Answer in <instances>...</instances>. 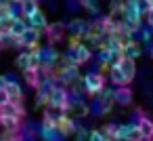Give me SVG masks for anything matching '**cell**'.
I'll return each instance as SVG.
<instances>
[{
    "label": "cell",
    "instance_id": "1",
    "mask_svg": "<svg viewBox=\"0 0 153 141\" xmlns=\"http://www.w3.org/2000/svg\"><path fill=\"white\" fill-rule=\"evenodd\" d=\"M67 99H69V88L67 86H55L46 99V107L48 110H57L61 112L63 116L69 114V105H67Z\"/></svg>",
    "mask_w": 153,
    "mask_h": 141
},
{
    "label": "cell",
    "instance_id": "2",
    "mask_svg": "<svg viewBox=\"0 0 153 141\" xmlns=\"http://www.w3.org/2000/svg\"><path fill=\"white\" fill-rule=\"evenodd\" d=\"M82 76H80V68L78 65H69V63H63L59 70H57V74H55V80H57V84L59 86H74L78 80H80Z\"/></svg>",
    "mask_w": 153,
    "mask_h": 141
},
{
    "label": "cell",
    "instance_id": "3",
    "mask_svg": "<svg viewBox=\"0 0 153 141\" xmlns=\"http://www.w3.org/2000/svg\"><path fill=\"white\" fill-rule=\"evenodd\" d=\"M92 30V21L90 19H82V17H76L67 23V34L71 36V40H84Z\"/></svg>",
    "mask_w": 153,
    "mask_h": 141
},
{
    "label": "cell",
    "instance_id": "4",
    "mask_svg": "<svg viewBox=\"0 0 153 141\" xmlns=\"http://www.w3.org/2000/svg\"><path fill=\"white\" fill-rule=\"evenodd\" d=\"M105 76L103 74H84L82 76V82H84V91L90 95V97H99L105 88Z\"/></svg>",
    "mask_w": 153,
    "mask_h": 141
},
{
    "label": "cell",
    "instance_id": "5",
    "mask_svg": "<svg viewBox=\"0 0 153 141\" xmlns=\"http://www.w3.org/2000/svg\"><path fill=\"white\" fill-rule=\"evenodd\" d=\"M65 32H67V23L65 21H53V23H48L44 34L48 38V44L55 46V42H61L65 38Z\"/></svg>",
    "mask_w": 153,
    "mask_h": 141
},
{
    "label": "cell",
    "instance_id": "6",
    "mask_svg": "<svg viewBox=\"0 0 153 141\" xmlns=\"http://www.w3.org/2000/svg\"><path fill=\"white\" fill-rule=\"evenodd\" d=\"M117 141H143V135L136 124H120L117 126Z\"/></svg>",
    "mask_w": 153,
    "mask_h": 141
},
{
    "label": "cell",
    "instance_id": "7",
    "mask_svg": "<svg viewBox=\"0 0 153 141\" xmlns=\"http://www.w3.org/2000/svg\"><path fill=\"white\" fill-rule=\"evenodd\" d=\"M124 19H128V21H132L134 26H140L143 23V13H140V9H138V0H128V2H124V15H122Z\"/></svg>",
    "mask_w": 153,
    "mask_h": 141
},
{
    "label": "cell",
    "instance_id": "8",
    "mask_svg": "<svg viewBox=\"0 0 153 141\" xmlns=\"http://www.w3.org/2000/svg\"><path fill=\"white\" fill-rule=\"evenodd\" d=\"M42 32H38V30H34V28H27L23 34H21V49H36V46H40V40H42Z\"/></svg>",
    "mask_w": 153,
    "mask_h": 141
},
{
    "label": "cell",
    "instance_id": "9",
    "mask_svg": "<svg viewBox=\"0 0 153 141\" xmlns=\"http://www.w3.org/2000/svg\"><path fill=\"white\" fill-rule=\"evenodd\" d=\"M134 101V93L130 86H120V88H113V103L120 105V107H130Z\"/></svg>",
    "mask_w": 153,
    "mask_h": 141
},
{
    "label": "cell",
    "instance_id": "10",
    "mask_svg": "<svg viewBox=\"0 0 153 141\" xmlns=\"http://www.w3.org/2000/svg\"><path fill=\"white\" fill-rule=\"evenodd\" d=\"M23 21H25L27 28H34V30H38V32H42V34H44L46 28H48V17H46V13H44L42 9H40L36 15H32L30 19H23Z\"/></svg>",
    "mask_w": 153,
    "mask_h": 141
},
{
    "label": "cell",
    "instance_id": "11",
    "mask_svg": "<svg viewBox=\"0 0 153 141\" xmlns=\"http://www.w3.org/2000/svg\"><path fill=\"white\" fill-rule=\"evenodd\" d=\"M57 128H59L61 137L65 139V137H69V135H76V133H78V130H80L82 126L78 124V120H74V118L65 116V118H63V120L59 122V126H57Z\"/></svg>",
    "mask_w": 153,
    "mask_h": 141
},
{
    "label": "cell",
    "instance_id": "12",
    "mask_svg": "<svg viewBox=\"0 0 153 141\" xmlns=\"http://www.w3.org/2000/svg\"><path fill=\"white\" fill-rule=\"evenodd\" d=\"M74 44H76V55H78V65L82 68V65H88L90 63V59H92V51L82 42V40H71Z\"/></svg>",
    "mask_w": 153,
    "mask_h": 141
},
{
    "label": "cell",
    "instance_id": "13",
    "mask_svg": "<svg viewBox=\"0 0 153 141\" xmlns=\"http://www.w3.org/2000/svg\"><path fill=\"white\" fill-rule=\"evenodd\" d=\"M107 78H109V82H111V86H113V88H120V86H128V84H130V82H128V78L122 74V70H120L117 65L109 68Z\"/></svg>",
    "mask_w": 153,
    "mask_h": 141
},
{
    "label": "cell",
    "instance_id": "14",
    "mask_svg": "<svg viewBox=\"0 0 153 141\" xmlns=\"http://www.w3.org/2000/svg\"><path fill=\"white\" fill-rule=\"evenodd\" d=\"M40 137H42V141H65V139L61 137L59 128H57V126H53V124H46V122H42Z\"/></svg>",
    "mask_w": 153,
    "mask_h": 141
},
{
    "label": "cell",
    "instance_id": "15",
    "mask_svg": "<svg viewBox=\"0 0 153 141\" xmlns=\"http://www.w3.org/2000/svg\"><path fill=\"white\" fill-rule=\"evenodd\" d=\"M122 55H124V59L136 61V59H138V57L143 55V44H134V42H124Z\"/></svg>",
    "mask_w": 153,
    "mask_h": 141
},
{
    "label": "cell",
    "instance_id": "16",
    "mask_svg": "<svg viewBox=\"0 0 153 141\" xmlns=\"http://www.w3.org/2000/svg\"><path fill=\"white\" fill-rule=\"evenodd\" d=\"M136 126H138V130L143 135V141H153V120L149 116H143Z\"/></svg>",
    "mask_w": 153,
    "mask_h": 141
},
{
    "label": "cell",
    "instance_id": "17",
    "mask_svg": "<svg viewBox=\"0 0 153 141\" xmlns=\"http://www.w3.org/2000/svg\"><path fill=\"white\" fill-rule=\"evenodd\" d=\"M23 78H25V82H27L32 88H38L44 76H42V70H40V68H30L27 72H23Z\"/></svg>",
    "mask_w": 153,
    "mask_h": 141
},
{
    "label": "cell",
    "instance_id": "18",
    "mask_svg": "<svg viewBox=\"0 0 153 141\" xmlns=\"http://www.w3.org/2000/svg\"><path fill=\"white\" fill-rule=\"evenodd\" d=\"M7 13H9L11 21L23 19V0H11V2H7Z\"/></svg>",
    "mask_w": 153,
    "mask_h": 141
},
{
    "label": "cell",
    "instance_id": "19",
    "mask_svg": "<svg viewBox=\"0 0 153 141\" xmlns=\"http://www.w3.org/2000/svg\"><path fill=\"white\" fill-rule=\"evenodd\" d=\"M117 68L122 70V74L128 78V82H132L136 78V61H130V59H122L117 63Z\"/></svg>",
    "mask_w": 153,
    "mask_h": 141
},
{
    "label": "cell",
    "instance_id": "20",
    "mask_svg": "<svg viewBox=\"0 0 153 141\" xmlns=\"http://www.w3.org/2000/svg\"><path fill=\"white\" fill-rule=\"evenodd\" d=\"M4 91H7V95H9L13 101H23V88H21L19 82H7Z\"/></svg>",
    "mask_w": 153,
    "mask_h": 141
},
{
    "label": "cell",
    "instance_id": "21",
    "mask_svg": "<svg viewBox=\"0 0 153 141\" xmlns=\"http://www.w3.org/2000/svg\"><path fill=\"white\" fill-rule=\"evenodd\" d=\"M15 65H17V70H21V72H27V70L32 68V57H30V51H23V53H19V55L15 57Z\"/></svg>",
    "mask_w": 153,
    "mask_h": 141
},
{
    "label": "cell",
    "instance_id": "22",
    "mask_svg": "<svg viewBox=\"0 0 153 141\" xmlns=\"http://www.w3.org/2000/svg\"><path fill=\"white\" fill-rule=\"evenodd\" d=\"M27 30V26H25V21L23 19H15V21H11V26H9V34L13 36V38H21V34Z\"/></svg>",
    "mask_w": 153,
    "mask_h": 141
},
{
    "label": "cell",
    "instance_id": "23",
    "mask_svg": "<svg viewBox=\"0 0 153 141\" xmlns=\"http://www.w3.org/2000/svg\"><path fill=\"white\" fill-rule=\"evenodd\" d=\"M38 11H40V2H36V0H23V19H30Z\"/></svg>",
    "mask_w": 153,
    "mask_h": 141
},
{
    "label": "cell",
    "instance_id": "24",
    "mask_svg": "<svg viewBox=\"0 0 153 141\" xmlns=\"http://www.w3.org/2000/svg\"><path fill=\"white\" fill-rule=\"evenodd\" d=\"M9 26H11V19L7 13V2H0V32H9Z\"/></svg>",
    "mask_w": 153,
    "mask_h": 141
},
{
    "label": "cell",
    "instance_id": "25",
    "mask_svg": "<svg viewBox=\"0 0 153 141\" xmlns=\"http://www.w3.org/2000/svg\"><path fill=\"white\" fill-rule=\"evenodd\" d=\"M97 63H99L101 68H105V65L111 63V53H109L105 46H101V49L97 51Z\"/></svg>",
    "mask_w": 153,
    "mask_h": 141
},
{
    "label": "cell",
    "instance_id": "26",
    "mask_svg": "<svg viewBox=\"0 0 153 141\" xmlns=\"http://www.w3.org/2000/svg\"><path fill=\"white\" fill-rule=\"evenodd\" d=\"M82 9H84L88 15H99V13H101V4L97 2V0H84V2H82Z\"/></svg>",
    "mask_w": 153,
    "mask_h": 141
},
{
    "label": "cell",
    "instance_id": "27",
    "mask_svg": "<svg viewBox=\"0 0 153 141\" xmlns=\"http://www.w3.org/2000/svg\"><path fill=\"white\" fill-rule=\"evenodd\" d=\"M88 112L92 114V116H103V105H101V99L99 97H92V101L88 103Z\"/></svg>",
    "mask_w": 153,
    "mask_h": 141
},
{
    "label": "cell",
    "instance_id": "28",
    "mask_svg": "<svg viewBox=\"0 0 153 141\" xmlns=\"http://www.w3.org/2000/svg\"><path fill=\"white\" fill-rule=\"evenodd\" d=\"M88 141H109V139L103 135V130H101V128H92V130H90V135H88Z\"/></svg>",
    "mask_w": 153,
    "mask_h": 141
},
{
    "label": "cell",
    "instance_id": "29",
    "mask_svg": "<svg viewBox=\"0 0 153 141\" xmlns=\"http://www.w3.org/2000/svg\"><path fill=\"white\" fill-rule=\"evenodd\" d=\"M65 9H67V13H78L82 9V2H74V0H69V2H65Z\"/></svg>",
    "mask_w": 153,
    "mask_h": 141
},
{
    "label": "cell",
    "instance_id": "30",
    "mask_svg": "<svg viewBox=\"0 0 153 141\" xmlns=\"http://www.w3.org/2000/svg\"><path fill=\"white\" fill-rule=\"evenodd\" d=\"M88 135H90L88 128H80V130L76 133V141H88Z\"/></svg>",
    "mask_w": 153,
    "mask_h": 141
},
{
    "label": "cell",
    "instance_id": "31",
    "mask_svg": "<svg viewBox=\"0 0 153 141\" xmlns=\"http://www.w3.org/2000/svg\"><path fill=\"white\" fill-rule=\"evenodd\" d=\"M11 101H13V99H11V97L7 95V91L2 88V91H0V107H4V105H9Z\"/></svg>",
    "mask_w": 153,
    "mask_h": 141
},
{
    "label": "cell",
    "instance_id": "32",
    "mask_svg": "<svg viewBox=\"0 0 153 141\" xmlns=\"http://www.w3.org/2000/svg\"><path fill=\"white\" fill-rule=\"evenodd\" d=\"M145 19H147L145 23H149V26L153 28V0H149V13L145 15Z\"/></svg>",
    "mask_w": 153,
    "mask_h": 141
},
{
    "label": "cell",
    "instance_id": "33",
    "mask_svg": "<svg viewBox=\"0 0 153 141\" xmlns=\"http://www.w3.org/2000/svg\"><path fill=\"white\" fill-rule=\"evenodd\" d=\"M48 9H51V13H57V2H48Z\"/></svg>",
    "mask_w": 153,
    "mask_h": 141
},
{
    "label": "cell",
    "instance_id": "34",
    "mask_svg": "<svg viewBox=\"0 0 153 141\" xmlns=\"http://www.w3.org/2000/svg\"><path fill=\"white\" fill-rule=\"evenodd\" d=\"M4 86H7V78H4V76H0V91H2Z\"/></svg>",
    "mask_w": 153,
    "mask_h": 141
},
{
    "label": "cell",
    "instance_id": "35",
    "mask_svg": "<svg viewBox=\"0 0 153 141\" xmlns=\"http://www.w3.org/2000/svg\"><path fill=\"white\" fill-rule=\"evenodd\" d=\"M151 57H153V55H151Z\"/></svg>",
    "mask_w": 153,
    "mask_h": 141
}]
</instances>
